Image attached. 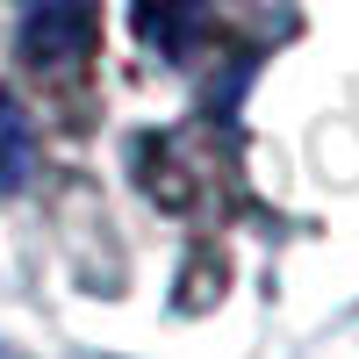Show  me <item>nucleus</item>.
<instances>
[{
    "label": "nucleus",
    "instance_id": "obj_1",
    "mask_svg": "<svg viewBox=\"0 0 359 359\" xmlns=\"http://www.w3.org/2000/svg\"><path fill=\"white\" fill-rule=\"evenodd\" d=\"M94 50V0H29L22 15V57L43 72H72Z\"/></svg>",
    "mask_w": 359,
    "mask_h": 359
},
{
    "label": "nucleus",
    "instance_id": "obj_2",
    "mask_svg": "<svg viewBox=\"0 0 359 359\" xmlns=\"http://www.w3.org/2000/svg\"><path fill=\"white\" fill-rule=\"evenodd\" d=\"M137 29L158 57H194L208 36V0H137Z\"/></svg>",
    "mask_w": 359,
    "mask_h": 359
},
{
    "label": "nucleus",
    "instance_id": "obj_3",
    "mask_svg": "<svg viewBox=\"0 0 359 359\" xmlns=\"http://www.w3.org/2000/svg\"><path fill=\"white\" fill-rule=\"evenodd\" d=\"M29 165H36V123H29V108L0 86V194H15Z\"/></svg>",
    "mask_w": 359,
    "mask_h": 359
},
{
    "label": "nucleus",
    "instance_id": "obj_4",
    "mask_svg": "<svg viewBox=\"0 0 359 359\" xmlns=\"http://www.w3.org/2000/svg\"><path fill=\"white\" fill-rule=\"evenodd\" d=\"M0 359H15V352H0Z\"/></svg>",
    "mask_w": 359,
    "mask_h": 359
}]
</instances>
